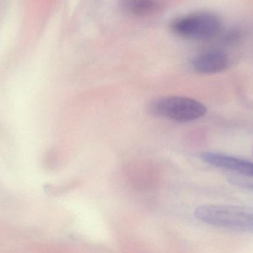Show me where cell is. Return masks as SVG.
Wrapping results in <instances>:
<instances>
[{"mask_svg":"<svg viewBox=\"0 0 253 253\" xmlns=\"http://www.w3.org/2000/svg\"><path fill=\"white\" fill-rule=\"evenodd\" d=\"M198 220L219 228L253 233V207L233 205H202L194 211Z\"/></svg>","mask_w":253,"mask_h":253,"instance_id":"cell-1","label":"cell"},{"mask_svg":"<svg viewBox=\"0 0 253 253\" xmlns=\"http://www.w3.org/2000/svg\"><path fill=\"white\" fill-rule=\"evenodd\" d=\"M150 110L153 114L178 122L198 120L208 109L202 102L182 96H165L152 101Z\"/></svg>","mask_w":253,"mask_h":253,"instance_id":"cell-2","label":"cell"},{"mask_svg":"<svg viewBox=\"0 0 253 253\" xmlns=\"http://www.w3.org/2000/svg\"><path fill=\"white\" fill-rule=\"evenodd\" d=\"M221 27V19L216 15L196 13L175 19L171 25V29L183 38L205 41L216 37Z\"/></svg>","mask_w":253,"mask_h":253,"instance_id":"cell-3","label":"cell"},{"mask_svg":"<svg viewBox=\"0 0 253 253\" xmlns=\"http://www.w3.org/2000/svg\"><path fill=\"white\" fill-rule=\"evenodd\" d=\"M192 68L200 74H217L225 71L230 65V58L225 51L218 49L205 51L191 60Z\"/></svg>","mask_w":253,"mask_h":253,"instance_id":"cell-4","label":"cell"},{"mask_svg":"<svg viewBox=\"0 0 253 253\" xmlns=\"http://www.w3.org/2000/svg\"><path fill=\"white\" fill-rule=\"evenodd\" d=\"M205 163L214 167L227 169L241 175L253 177V162L219 153L205 152L200 155Z\"/></svg>","mask_w":253,"mask_h":253,"instance_id":"cell-5","label":"cell"},{"mask_svg":"<svg viewBox=\"0 0 253 253\" xmlns=\"http://www.w3.org/2000/svg\"><path fill=\"white\" fill-rule=\"evenodd\" d=\"M121 4L127 13L137 16L151 14L159 5L158 0H121Z\"/></svg>","mask_w":253,"mask_h":253,"instance_id":"cell-6","label":"cell"},{"mask_svg":"<svg viewBox=\"0 0 253 253\" xmlns=\"http://www.w3.org/2000/svg\"><path fill=\"white\" fill-rule=\"evenodd\" d=\"M228 181L230 184H233L236 187L249 190V191L253 193V182H251V181H245V180L236 178H230Z\"/></svg>","mask_w":253,"mask_h":253,"instance_id":"cell-7","label":"cell"}]
</instances>
